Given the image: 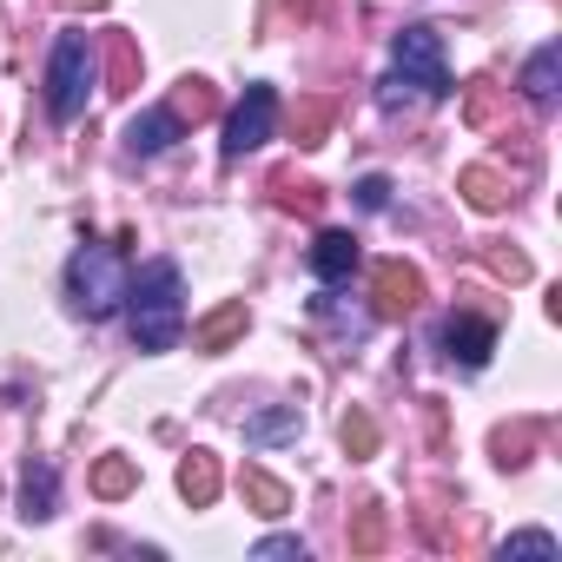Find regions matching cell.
I'll return each mask as SVG.
<instances>
[{
	"instance_id": "cell-26",
	"label": "cell",
	"mask_w": 562,
	"mask_h": 562,
	"mask_svg": "<svg viewBox=\"0 0 562 562\" xmlns=\"http://www.w3.org/2000/svg\"><path fill=\"white\" fill-rule=\"evenodd\" d=\"M67 8H106V0H67Z\"/></svg>"
},
{
	"instance_id": "cell-4",
	"label": "cell",
	"mask_w": 562,
	"mask_h": 562,
	"mask_svg": "<svg viewBox=\"0 0 562 562\" xmlns=\"http://www.w3.org/2000/svg\"><path fill=\"white\" fill-rule=\"evenodd\" d=\"M391 60H397V80L404 87H417L424 100H450L457 93V80H450V67H443V34L437 27H404L397 41H391Z\"/></svg>"
},
{
	"instance_id": "cell-18",
	"label": "cell",
	"mask_w": 562,
	"mask_h": 562,
	"mask_svg": "<svg viewBox=\"0 0 562 562\" xmlns=\"http://www.w3.org/2000/svg\"><path fill=\"white\" fill-rule=\"evenodd\" d=\"M338 437H345V457H351V463H364V457H378V424H371L364 411H351Z\"/></svg>"
},
{
	"instance_id": "cell-14",
	"label": "cell",
	"mask_w": 562,
	"mask_h": 562,
	"mask_svg": "<svg viewBox=\"0 0 562 562\" xmlns=\"http://www.w3.org/2000/svg\"><path fill=\"white\" fill-rule=\"evenodd\" d=\"M133 490H139V470H133V457H100V463H93V496L120 503V496H133Z\"/></svg>"
},
{
	"instance_id": "cell-20",
	"label": "cell",
	"mask_w": 562,
	"mask_h": 562,
	"mask_svg": "<svg viewBox=\"0 0 562 562\" xmlns=\"http://www.w3.org/2000/svg\"><path fill=\"white\" fill-rule=\"evenodd\" d=\"M378 542H384V509H378V503H364V509H358V529H351V549H358V555H371Z\"/></svg>"
},
{
	"instance_id": "cell-12",
	"label": "cell",
	"mask_w": 562,
	"mask_h": 562,
	"mask_svg": "<svg viewBox=\"0 0 562 562\" xmlns=\"http://www.w3.org/2000/svg\"><path fill=\"white\" fill-rule=\"evenodd\" d=\"M555 80H562V47L549 41V47L529 54V67H522V93H529L536 106H549V100H555Z\"/></svg>"
},
{
	"instance_id": "cell-2",
	"label": "cell",
	"mask_w": 562,
	"mask_h": 562,
	"mask_svg": "<svg viewBox=\"0 0 562 562\" xmlns=\"http://www.w3.org/2000/svg\"><path fill=\"white\" fill-rule=\"evenodd\" d=\"M126 285H133V278H126V258L113 245H80L74 265H67V299L87 318H113L126 305Z\"/></svg>"
},
{
	"instance_id": "cell-13",
	"label": "cell",
	"mask_w": 562,
	"mask_h": 562,
	"mask_svg": "<svg viewBox=\"0 0 562 562\" xmlns=\"http://www.w3.org/2000/svg\"><path fill=\"white\" fill-rule=\"evenodd\" d=\"M238 490H245V503H251L258 516H285V509H292V490L278 483V476H265V470H245Z\"/></svg>"
},
{
	"instance_id": "cell-1",
	"label": "cell",
	"mask_w": 562,
	"mask_h": 562,
	"mask_svg": "<svg viewBox=\"0 0 562 562\" xmlns=\"http://www.w3.org/2000/svg\"><path fill=\"white\" fill-rule=\"evenodd\" d=\"M126 318L139 351H172L186 331V271L172 258H153L133 285H126Z\"/></svg>"
},
{
	"instance_id": "cell-15",
	"label": "cell",
	"mask_w": 562,
	"mask_h": 562,
	"mask_svg": "<svg viewBox=\"0 0 562 562\" xmlns=\"http://www.w3.org/2000/svg\"><path fill=\"white\" fill-rule=\"evenodd\" d=\"M21 516H27V522H47V516H54V470H47V463H34V470L21 476Z\"/></svg>"
},
{
	"instance_id": "cell-17",
	"label": "cell",
	"mask_w": 562,
	"mask_h": 562,
	"mask_svg": "<svg viewBox=\"0 0 562 562\" xmlns=\"http://www.w3.org/2000/svg\"><path fill=\"white\" fill-rule=\"evenodd\" d=\"M463 199H470L476 212H503L509 192H503V179H496L490 166H470V172H463Z\"/></svg>"
},
{
	"instance_id": "cell-8",
	"label": "cell",
	"mask_w": 562,
	"mask_h": 562,
	"mask_svg": "<svg viewBox=\"0 0 562 562\" xmlns=\"http://www.w3.org/2000/svg\"><path fill=\"white\" fill-rule=\"evenodd\" d=\"M179 133H186V120H179L172 106H146V113L126 120V153H133V159H153V153H166Z\"/></svg>"
},
{
	"instance_id": "cell-16",
	"label": "cell",
	"mask_w": 562,
	"mask_h": 562,
	"mask_svg": "<svg viewBox=\"0 0 562 562\" xmlns=\"http://www.w3.org/2000/svg\"><path fill=\"white\" fill-rule=\"evenodd\" d=\"M285 437H299V404H278L245 424V443H285Z\"/></svg>"
},
{
	"instance_id": "cell-6",
	"label": "cell",
	"mask_w": 562,
	"mask_h": 562,
	"mask_svg": "<svg viewBox=\"0 0 562 562\" xmlns=\"http://www.w3.org/2000/svg\"><path fill=\"white\" fill-rule=\"evenodd\" d=\"M490 351H496V325H490V318H476V312H450V318H443V358H450V364L483 371Z\"/></svg>"
},
{
	"instance_id": "cell-7",
	"label": "cell",
	"mask_w": 562,
	"mask_h": 562,
	"mask_svg": "<svg viewBox=\"0 0 562 562\" xmlns=\"http://www.w3.org/2000/svg\"><path fill=\"white\" fill-rule=\"evenodd\" d=\"M371 292H378V318H404L424 299V278H417V265L384 258V265H371Z\"/></svg>"
},
{
	"instance_id": "cell-10",
	"label": "cell",
	"mask_w": 562,
	"mask_h": 562,
	"mask_svg": "<svg viewBox=\"0 0 562 562\" xmlns=\"http://www.w3.org/2000/svg\"><path fill=\"white\" fill-rule=\"evenodd\" d=\"M179 496H186L192 509L218 503V457H212V450H192V457L179 463Z\"/></svg>"
},
{
	"instance_id": "cell-9",
	"label": "cell",
	"mask_w": 562,
	"mask_h": 562,
	"mask_svg": "<svg viewBox=\"0 0 562 562\" xmlns=\"http://www.w3.org/2000/svg\"><path fill=\"white\" fill-rule=\"evenodd\" d=\"M351 271H358V238L351 232H318L312 238V278L318 285H351Z\"/></svg>"
},
{
	"instance_id": "cell-22",
	"label": "cell",
	"mask_w": 562,
	"mask_h": 562,
	"mask_svg": "<svg viewBox=\"0 0 562 562\" xmlns=\"http://www.w3.org/2000/svg\"><path fill=\"white\" fill-rule=\"evenodd\" d=\"M503 555H555V536L549 529H522V536L503 542Z\"/></svg>"
},
{
	"instance_id": "cell-25",
	"label": "cell",
	"mask_w": 562,
	"mask_h": 562,
	"mask_svg": "<svg viewBox=\"0 0 562 562\" xmlns=\"http://www.w3.org/2000/svg\"><path fill=\"white\" fill-rule=\"evenodd\" d=\"M490 265H496V271H503V278H529V258H522V251H496V258H490Z\"/></svg>"
},
{
	"instance_id": "cell-23",
	"label": "cell",
	"mask_w": 562,
	"mask_h": 562,
	"mask_svg": "<svg viewBox=\"0 0 562 562\" xmlns=\"http://www.w3.org/2000/svg\"><path fill=\"white\" fill-rule=\"evenodd\" d=\"M251 555H265V562H278V555H299V562H305V542H299V536H265Z\"/></svg>"
},
{
	"instance_id": "cell-19",
	"label": "cell",
	"mask_w": 562,
	"mask_h": 562,
	"mask_svg": "<svg viewBox=\"0 0 562 562\" xmlns=\"http://www.w3.org/2000/svg\"><path fill=\"white\" fill-rule=\"evenodd\" d=\"M331 133V100H305L299 106V146H325Z\"/></svg>"
},
{
	"instance_id": "cell-3",
	"label": "cell",
	"mask_w": 562,
	"mask_h": 562,
	"mask_svg": "<svg viewBox=\"0 0 562 562\" xmlns=\"http://www.w3.org/2000/svg\"><path fill=\"white\" fill-rule=\"evenodd\" d=\"M93 80H100V67H93V41H87V34H60V41H54V60H47V106H54L60 126L87 113Z\"/></svg>"
},
{
	"instance_id": "cell-24",
	"label": "cell",
	"mask_w": 562,
	"mask_h": 562,
	"mask_svg": "<svg viewBox=\"0 0 562 562\" xmlns=\"http://www.w3.org/2000/svg\"><path fill=\"white\" fill-rule=\"evenodd\" d=\"M411 100H417V93H411V87H404L397 74H391V80L378 87V106H384V113H397V106H411Z\"/></svg>"
},
{
	"instance_id": "cell-11",
	"label": "cell",
	"mask_w": 562,
	"mask_h": 562,
	"mask_svg": "<svg viewBox=\"0 0 562 562\" xmlns=\"http://www.w3.org/2000/svg\"><path fill=\"white\" fill-rule=\"evenodd\" d=\"M232 338H245V305H238V299L218 305V312H205V318L192 325V345H199V351H225Z\"/></svg>"
},
{
	"instance_id": "cell-5",
	"label": "cell",
	"mask_w": 562,
	"mask_h": 562,
	"mask_svg": "<svg viewBox=\"0 0 562 562\" xmlns=\"http://www.w3.org/2000/svg\"><path fill=\"white\" fill-rule=\"evenodd\" d=\"M271 126H278V93H271V87H245V100H238L232 120H225V159L258 153V146L271 139Z\"/></svg>"
},
{
	"instance_id": "cell-21",
	"label": "cell",
	"mask_w": 562,
	"mask_h": 562,
	"mask_svg": "<svg viewBox=\"0 0 562 562\" xmlns=\"http://www.w3.org/2000/svg\"><path fill=\"white\" fill-rule=\"evenodd\" d=\"M351 192H358V205H364V212H384V205H391V179H384V172H364Z\"/></svg>"
}]
</instances>
